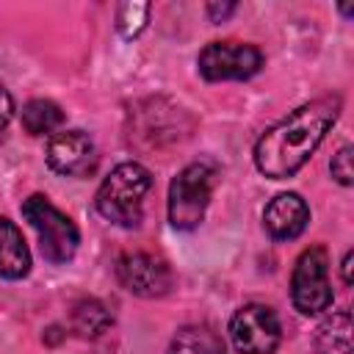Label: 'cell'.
I'll list each match as a JSON object with an SVG mask.
<instances>
[{
	"instance_id": "18",
	"label": "cell",
	"mask_w": 354,
	"mask_h": 354,
	"mask_svg": "<svg viewBox=\"0 0 354 354\" xmlns=\"http://www.w3.org/2000/svg\"><path fill=\"white\" fill-rule=\"evenodd\" d=\"M11 116H14V100H11L8 88H6V86H0V136L6 133V127H8Z\"/></svg>"
},
{
	"instance_id": "12",
	"label": "cell",
	"mask_w": 354,
	"mask_h": 354,
	"mask_svg": "<svg viewBox=\"0 0 354 354\" xmlns=\"http://www.w3.org/2000/svg\"><path fill=\"white\" fill-rule=\"evenodd\" d=\"M315 354H351V313L337 310L315 329Z\"/></svg>"
},
{
	"instance_id": "13",
	"label": "cell",
	"mask_w": 354,
	"mask_h": 354,
	"mask_svg": "<svg viewBox=\"0 0 354 354\" xmlns=\"http://www.w3.org/2000/svg\"><path fill=\"white\" fill-rule=\"evenodd\" d=\"M166 354H227V348L221 335L210 326H183L171 337Z\"/></svg>"
},
{
	"instance_id": "5",
	"label": "cell",
	"mask_w": 354,
	"mask_h": 354,
	"mask_svg": "<svg viewBox=\"0 0 354 354\" xmlns=\"http://www.w3.org/2000/svg\"><path fill=\"white\" fill-rule=\"evenodd\" d=\"M290 296L299 313L318 315L332 304L329 257L324 246H310L299 254L290 277Z\"/></svg>"
},
{
	"instance_id": "16",
	"label": "cell",
	"mask_w": 354,
	"mask_h": 354,
	"mask_svg": "<svg viewBox=\"0 0 354 354\" xmlns=\"http://www.w3.org/2000/svg\"><path fill=\"white\" fill-rule=\"evenodd\" d=\"M147 17H149V6L147 3H124L119 6V14H116V28L124 39H133L144 30L147 25Z\"/></svg>"
},
{
	"instance_id": "3",
	"label": "cell",
	"mask_w": 354,
	"mask_h": 354,
	"mask_svg": "<svg viewBox=\"0 0 354 354\" xmlns=\"http://www.w3.org/2000/svg\"><path fill=\"white\" fill-rule=\"evenodd\" d=\"M216 169L205 160L188 163L169 185V221L174 230H194L210 205Z\"/></svg>"
},
{
	"instance_id": "4",
	"label": "cell",
	"mask_w": 354,
	"mask_h": 354,
	"mask_svg": "<svg viewBox=\"0 0 354 354\" xmlns=\"http://www.w3.org/2000/svg\"><path fill=\"white\" fill-rule=\"evenodd\" d=\"M22 216L36 230L41 254L50 263H66L75 257L77 243H80V232L72 224V218L64 216L47 196H41V194L28 196L22 202Z\"/></svg>"
},
{
	"instance_id": "17",
	"label": "cell",
	"mask_w": 354,
	"mask_h": 354,
	"mask_svg": "<svg viewBox=\"0 0 354 354\" xmlns=\"http://www.w3.org/2000/svg\"><path fill=\"white\" fill-rule=\"evenodd\" d=\"M329 169H332V177H335L340 185H351V177H354V171H351V144H343V147L332 155Z\"/></svg>"
},
{
	"instance_id": "20",
	"label": "cell",
	"mask_w": 354,
	"mask_h": 354,
	"mask_svg": "<svg viewBox=\"0 0 354 354\" xmlns=\"http://www.w3.org/2000/svg\"><path fill=\"white\" fill-rule=\"evenodd\" d=\"M351 260H354V254L346 252V257H343V263H340V268H343V282H346V285H351Z\"/></svg>"
},
{
	"instance_id": "1",
	"label": "cell",
	"mask_w": 354,
	"mask_h": 354,
	"mask_svg": "<svg viewBox=\"0 0 354 354\" xmlns=\"http://www.w3.org/2000/svg\"><path fill=\"white\" fill-rule=\"evenodd\" d=\"M340 97H318L288 113L257 138L254 166L271 180L293 177L340 116Z\"/></svg>"
},
{
	"instance_id": "11",
	"label": "cell",
	"mask_w": 354,
	"mask_h": 354,
	"mask_svg": "<svg viewBox=\"0 0 354 354\" xmlns=\"http://www.w3.org/2000/svg\"><path fill=\"white\" fill-rule=\"evenodd\" d=\"M30 271V252L19 227L8 218H0V277L19 279Z\"/></svg>"
},
{
	"instance_id": "9",
	"label": "cell",
	"mask_w": 354,
	"mask_h": 354,
	"mask_svg": "<svg viewBox=\"0 0 354 354\" xmlns=\"http://www.w3.org/2000/svg\"><path fill=\"white\" fill-rule=\"evenodd\" d=\"M47 163L66 177H86L97 166L94 141L83 130H61L47 141Z\"/></svg>"
},
{
	"instance_id": "15",
	"label": "cell",
	"mask_w": 354,
	"mask_h": 354,
	"mask_svg": "<svg viewBox=\"0 0 354 354\" xmlns=\"http://www.w3.org/2000/svg\"><path fill=\"white\" fill-rule=\"evenodd\" d=\"M111 324V315L105 313V307L100 304V301H80L77 307H75V313H72V326H75V332L77 335H83V337H94V335H100L105 326Z\"/></svg>"
},
{
	"instance_id": "10",
	"label": "cell",
	"mask_w": 354,
	"mask_h": 354,
	"mask_svg": "<svg viewBox=\"0 0 354 354\" xmlns=\"http://www.w3.org/2000/svg\"><path fill=\"white\" fill-rule=\"evenodd\" d=\"M263 221H266V230L271 232V238L293 241L304 232V227L310 221V207L299 194H279L266 205Z\"/></svg>"
},
{
	"instance_id": "6",
	"label": "cell",
	"mask_w": 354,
	"mask_h": 354,
	"mask_svg": "<svg viewBox=\"0 0 354 354\" xmlns=\"http://www.w3.org/2000/svg\"><path fill=\"white\" fill-rule=\"evenodd\" d=\"M196 64L207 80H246L260 72L263 53L243 41H210L199 53Z\"/></svg>"
},
{
	"instance_id": "8",
	"label": "cell",
	"mask_w": 354,
	"mask_h": 354,
	"mask_svg": "<svg viewBox=\"0 0 354 354\" xmlns=\"http://www.w3.org/2000/svg\"><path fill=\"white\" fill-rule=\"evenodd\" d=\"M116 277L122 282V288H127L136 296L144 299H155L169 293L171 288V271L163 260H158L155 254L147 252H127L116 260Z\"/></svg>"
},
{
	"instance_id": "14",
	"label": "cell",
	"mask_w": 354,
	"mask_h": 354,
	"mask_svg": "<svg viewBox=\"0 0 354 354\" xmlns=\"http://www.w3.org/2000/svg\"><path fill=\"white\" fill-rule=\"evenodd\" d=\"M64 124V111L50 100H30L22 108V127L30 136H50Z\"/></svg>"
},
{
	"instance_id": "19",
	"label": "cell",
	"mask_w": 354,
	"mask_h": 354,
	"mask_svg": "<svg viewBox=\"0 0 354 354\" xmlns=\"http://www.w3.org/2000/svg\"><path fill=\"white\" fill-rule=\"evenodd\" d=\"M232 11H235V3H224V6H218V3H210V6H207V14H210L216 22H218V19H224V17H230Z\"/></svg>"
},
{
	"instance_id": "2",
	"label": "cell",
	"mask_w": 354,
	"mask_h": 354,
	"mask_svg": "<svg viewBox=\"0 0 354 354\" xmlns=\"http://www.w3.org/2000/svg\"><path fill=\"white\" fill-rule=\"evenodd\" d=\"M152 188V174L141 163H119L97 188V210L119 227H138L144 196Z\"/></svg>"
},
{
	"instance_id": "7",
	"label": "cell",
	"mask_w": 354,
	"mask_h": 354,
	"mask_svg": "<svg viewBox=\"0 0 354 354\" xmlns=\"http://www.w3.org/2000/svg\"><path fill=\"white\" fill-rule=\"evenodd\" d=\"M230 337L241 354H274L282 337V326L271 307L246 304L232 315Z\"/></svg>"
}]
</instances>
